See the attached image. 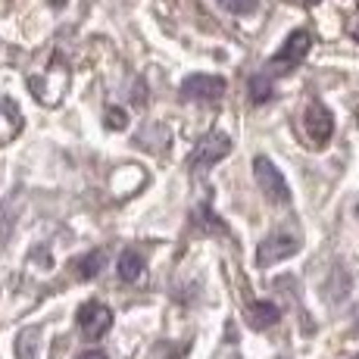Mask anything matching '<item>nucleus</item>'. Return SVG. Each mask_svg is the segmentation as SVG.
Returning a JSON list of instances; mask_svg holds the SVG:
<instances>
[{"instance_id": "obj_15", "label": "nucleus", "mask_w": 359, "mask_h": 359, "mask_svg": "<svg viewBox=\"0 0 359 359\" xmlns=\"http://www.w3.org/2000/svg\"><path fill=\"white\" fill-rule=\"evenodd\" d=\"M79 359H103V353H100V350H94V353H81Z\"/></svg>"}, {"instance_id": "obj_4", "label": "nucleus", "mask_w": 359, "mask_h": 359, "mask_svg": "<svg viewBox=\"0 0 359 359\" xmlns=\"http://www.w3.org/2000/svg\"><path fill=\"white\" fill-rule=\"evenodd\" d=\"M225 79H219V75H188V79L182 81V97L184 100H219L225 94Z\"/></svg>"}, {"instance_id": "obj_12", "label": "nucleus", "mask_w": 359, "mask_h": 359, "mask_svg": "<svg viewBox=\"0 0 359 359\" xmlns=\"http://www.w3.org/2000/svg\"><path fill=\"white\" fill-rule=\"evenodd\" d=\"M34 341H38V331L29 328L19 334V344H16V353L19 359H34Z\"/></svg>"}, {"instance_id": "obj_6", "label": "nucleus", "mask_w": 359, "mask_h": 359, "mask_svg": "<svg viewBox=\"0 0 359 359\" xmlns=\"http://www.w3.org/2000/svg\"><path fill=\"white\" fill-rule=\"evenodd\" d=\"M297 238H291V234H272V238H266L259 244L257 250V262L259 266H272V262H281L287 257H294L297 253Z\"/></svg>"}, {"instance_id": "obj_7", "label": "nucleus", "mask_w": 359, "mask_h": 359, "mask_svg": "<svg viewBox=\"0 0 359 359\" xmlns=\"http://www.w3.org/2000/svg\"><path fill=\"white\" fill-rule=\"evenodd\" d=\"M306 131L316 144H325L331 137V131H334V119H331V113L322 103H313V107L306 109Z\"/></svg>"}, {"instance_id": "obj_3", "label": "nucleus", "mask_w": 359, "mask_h": 359, "mask_svg": "<svg viewBox=\"0 0 359 359\" xmlns=\"http://www.w3.org/2000/svg\"><path fill=\"white\" fill-rule=\"evenodd\" d=\"M229 154H231L229 135H222V131H210V135L200 137L194 154L188 156V165H191V169H210V165H216L219 160H225Z\"/></svg>"}, {"instance_id": "obj_14", "label": "nucleus", "mask_w": 359, "mask_h": 359, "mask_svg": "<svg viewBox=\"0 0 359 359\" xmlns=\"http://www.w3.org/2000/svg\"><path fill=\"white\" fill-rule=\"evenodd\" d=\"M126 113L122 109H109V128H126Z\"/></svg>"}, {"instance_id": "obj_8", "label": "nucleus", "mask_w": 359, "mask_h": 359, "mask_svg": "<svg viewBox=\"0 0 359 359\" xmlns=\"http://www.w3.org/2000/svg\"><path fill=\"white\" fill-rule=\"evenodd\" d=\"M278 319H281V313H278V306H275V303L259 300V303H253V306H250V325L253 328H269V325H275Z\"/></svg>"}, {"instance_id": "obj_11", "label": "nucleus", "mask_w": 359, "mask_h": 359, "mask_svg": "<svg viewBox=\"0 0 359 359\" xmlns=\"http://www.w3.org/2000/svg\"><path fill=\"white\" fill-rule=\"evenodd\" d=\"M269 97H272V79H266V75H253L250 79V100L266 103Z\"/></svg>"}, {"instance_id": "obj_13", "label": "nucleus", "mask_w": 359, "mask_h": 359, "mask_svg": "<svg viewBox=\"0 0 359 359\" xmlns=\"http://www.w3.org/2000/svg\"><path fill=\"white\" fill-rule=\"evenodd\" d=\"M257 4L259 0H222V6L225 10H231V13H253L257 10Z\"/></svg>"}, {"instance_id": "obj_1", "label": "nucleus", "mask_w": 359, "mask_h": 359, "mask_svg": "<svg viewBox=\"0 0 359 359\" xmlns=\"http://www.w3.org/2000/svg\"><path fill=\"white\" fill-rule=\"evenodd\" d=\"M309 47H313V38H309L306 29L291 32L285 38V44L275 50V57H272V63H269V69H272V72H291L294 66H300L303 60H306Z\"/></svg>"}, {"instance_id": "obj_16", "label": "nucleus", "mask_w": 359, "mask_h": 359, "mask_svg": "<svg viewBox=\"0 0 359 359\" xmlns=\"http://www.w3.org/2000/svg\"><path fill=\"white\" fill-rule=\"evenodd\" d=\"M356 38H359V32H356Z\"/></svg>"}, {"instance_id": "obj_10", "label": "nucleus", "mask_w": 359, "mask_h": 359, "mask_svg": "<svg viewBox=\"0 0 359 359\" xmlns=\"http://www.w3.org/2000/svg\"><path fill=\"white\" fill-rule=\"evenodd\" d=\"M103 262H107V257H103V250L88 253V257L79 262V275H81V278H94V275H100Z\"/></svg>"}, {"instance_id": "obj_17", "label": "nucleus", "mask_w": 359, "mask_h": 359, "mask_svg": "<svg viewBox=\"0 0 359 359\" xmlns=\"http://www.w3.org/2000/svg\"><path fill=\"white\" fill-rule=\"evenodd\" d=\"M356 212H359V206H356Z\"/></svg>"}, {"instance_id": "obj_2", "label": "nucleus", "mask_w": 359, "mask_h": 359, "mask_svg": "<svg viewBox=\"0 0 359 359\" xmlns=\"http://www.w3.org/2000/svg\"><path fill=\"white\" fill-rule=\"evenodd\" d=\"M253 175H257V184L262 194H266V200H272V203H287L291 200V188H287L285 175H281V169L272 160L257 156L253 160Z\"/></svg>"}, {"instance_id": "obj_9", "label": "nucleus", "mask_w": 359, "mask_h": 359, "mask_svg": "<svg viewBox=\"0 0 359 359\" xmlns=\"http://www.w3.org/2000/svg\"><path fill=\"white\" fill-rule=\"evenodd\" d=\"M141 272H144V259H141V253L137 250H126L119 257V278L122 281H137L141 278Z\"/></svg>"}, {"instance_id": "obj_5", "label": "nucleus", "mask_w": 359, "mask_h": 359, "mask_svg": "<svg viewBox=\"0 0 359 359\" xmlns=\"http://www.w3.org/2000/svg\"><path fill=\"white\" fill-rule=\"evenodd\" d=\"M109 325H113V313H109L103 303L91 300V303H85V306L79 309V328H81V334H85L88 341L103 337L109 331Z\"/></svg>"}]
</instances>
